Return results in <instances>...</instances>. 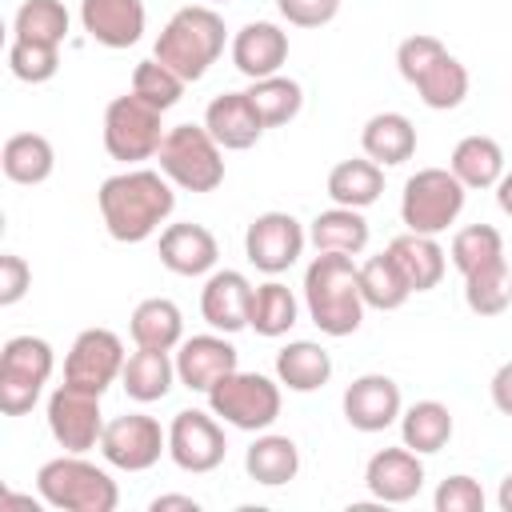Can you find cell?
Segmentation results:
<instances>
[{
  "mask_svg": "<svg viewBox=\"0 0 512 512\" xmlns=\"http://www.w3.org/2000/svg\"><path fill=\"white\" fill-rule=\"evenodd\" d=\"M308 240H312L316 252H348V256H360L368 248V220H364L360 208L332 204V208H324V212L312 216Z\"/></svg>",
  "mask_w": 512,
  "mask_h": 512,
  "instance_id": "83f0119b",
  "label": "cell"
},
{
  "mask_svg": "<svg viewBox=\"0 0 512 512\" xmlns=\"http://www.w3.org/2000/svg\"><path fill=\"white\" fill-rule=\"evenodd\" d=\"M224 40H228L224 16L208 4H188V8L172 12V20L160 28L152 56L160 64H168L184 84H196L224 56Z\"/></svg>",
  "mask_w": 512,
  "mask_h": 512,
  "instance_id": "3957f363",
  "label": "cell"
},
{
  "mask_svg": "<svg viewBox=\"0 0 512 512\" xmlns=\"http://www.w3.org/2000/svg\"><path fill=\"white\" fill-rule=\"evenodd\" d=\"M208 408L240 432H268L280 416V380L236 368L208 388Z\"/></svg>",
  "mask_w": 512,
  "mask_h": 512,
  "instance_id": "ba28073f",
  "label": "cell"
},
{
  "mask_svg": "<svg viewBox=\"0 0 512 512\" xmlns=\"http://www.w3.org/2000/svg\"><path fill=\"white\" fill-rule=\"evenodd\" d=\"M464 304L476 312V316H500L508 312L512 304V264H496V268H484L476 276H464Z\"/></svg>",
  "mask_w": 512,
  "mask_h": 512,
  "instance_id": "ab89813d",
  "label": "cell"
},
{
  "mask_svg": "<svg viewBox=\"0 0 512 512\" xmlns=\"http://www.w3.org/2000/svg\"><path fill=\"white\" fill-rule=\"evenodd\" d=\"M244 92H248L256 116L264 120V128H280V124L296 120L300 108H304V88L292 76H284V72L264 76V80H252Z\"/></svg>",
  "mask_w": 512,
  "mask_h": 512,
  "instance_id": "d590c367",
  "label": "cell"
},
{
  "mask_svg": "<svg viewBox=\"0 0 512 512\" xmlns=\"http://www.w3.org/2000/svg\"><path fill=\"white\" fill-rule=\"evenodd\" d=\"M452 264L460 276H476L484 268H496L508 260V248H504V236L492 228V224H468L452 236V248H448Z\"/></svg>",
  "mask_w": 512,
  "mask_h": 512,
  "instance_id": "8d00e7d4",
  "label": "cell"
},
{
  "mask_svg": "<svg viewBox=\"0 0 512 512\" xmlns=\"http://www.w3.org/2000/svg\"><path fill=\"white\" fill-rule=\"evenodd\" d=\"M364 484L380 504H408L424 488V460L408 444L400 448H380L364 464Z\"/></svg>",
  "mask_w": 512,
  "mask_h": 512,
  "instance_id": "e0dca14e",
  "label": "cell"
},
{
  "mask_svg": "<svg viewBox=\"0 0 512 512\" xmlns=\"http://www.w3.org/2000/svg\"><path fill=\"white\" fill-rule=\"evenodd\" d=\"M496 504H500V512H512V472L500 480V488H496Z\"/></svg>",
  "mask_w": 512,
  "mask_h": 512,
  "instance_id": "816d5d0a",
  "label": "cell"
},
{
  "mask_svg": "<svg viewBox=\"0 0 512 512\" xmlns=\"http://www.w3.org/2000/svg\"><path fill=\"white\" fill-rule=\"evenodd\" d=\"M156 252H160V264L176 276H208V272H216V260H220L216 236L204 224H192V220L164 224Z\"/></svg>",
  "mask_w": 512,
  "mask_h": 512,
  "instance_id": "d6986e66",
  "label": "cell"
},
{
  "mask_svg": "<svg viewBox=\"0 0 512 512\" xmlns=\"http://www.w3.org/2000/svg\"><path fill=\"white\" fill-rule=\"evenodd\" d=\"M452 176L472 192V188H496V180L504 176V148L492 140V136H464L456 148H452V160H448Z\"/></svg>",
  "mask_w": 512,
  "mask_h": 512,
  "instance_id": "4dcf8cb0",
  "label": "cell"
},
{
  "mask_svg": "<svg viewBox=\"0 0 512 512\" xmlns=\"http://www.w3.org/2000/svg\"><path fill=\"white\" fill-rule=\"evenodd\" d=\"M168 452V428H160L156 416L128 412L104 424L100 456L120 472H148Z\"/></svg>",
  "mask_w": 512,
  "mask_h": 512,
  "instance_id": "8fae6325",
  "label": "cell"
},
{
  "mask_svg": "<svg viewBox=\"0 0 512 512\" xmlns=\"http://www.w3.org/2000/svg\"><path fill=\"white\" fill-rule=\"evenodd\" d=\"M464 196L468 188L452 176V168H416L400 192V220L408 232L440 236L464 212Z\"/></svg>",
  "mask_w": 512,
  "mask_h": 512,
  "instance_id": "8992f818",
  "label": "cell"
},
{
  "mask_svg": "<svg viewBox=\"0 0 512 512\" xmlns=\"http://www.w3.org/2000/svg\"><path fill=\"white\" fill-rule=\"evenodd\" d=\"M304 244H308V232L292 212H260L244 232V256L264 276L288 272L300 260Z\"/></svg>",
  "mask_w": 512,
  "mask_h": 512,
  "instance_id": "5bb4252c",
  "label": "cell"
},
{
  "mask_svg": "<svg viewBox=\"0 0 512 512\" xmlns=\"http://www.w3.org/2000/svg\"><path fill=\"white\" fill-rule=\"evenodd\" d=\"M132 92H136L140 100H148L152 108L168 112V108L180 104V96H184V80H180L168 64H160L156 56H148V60H140V64L132 68Z\"/></svg>",
  "mask_w": 512,
  "mask_h": 512,
  "instance_id": "60d3db41",
  "label": "cell"
},
{
  "mask_svg": "<svg viewBox=\"0 0 512 512\" xmlns=\"http://www.w3.org/2000/svg\"><path fill=\"white\" fill-rule=\"evenodd\" d=\"M276 380L288 392H316L332 380V356L316 340H292L276 352Z\"/></svg>",
  "mask_w": 512,
  "mask_h": 512,
  "instance_id": "f546056e",
  "label": "cell"
},
{
  "mask_svg": "<svg viewBox=\"0 0 512 512\" xmlns=\"http://www.w3.org/2000/svg\"><path fill=\"white\" fill-rule=\"evenodd\" d=\"M360 148L380 168H396L416 156V128L404 112H376L360 128Z\"/></svg>",
  "mask_w": 512,
  "mask_h": 512,
  "instance_id": "603a6c76",
  "label": "cell"
},
{
  "mask_svg": "<svg viewBox=\"0 0 512 512\" xmlns=\"http://www.w3.org/2000/svg\"><path fill=\"white\" fill-rule=\"evenodd\" d=\"M384 192V168L368 156H352V160H340L332 172H328V196L332 204H344V208H368L376 204Z\"/></svg>",
  "mask_w": 512,
  "mask_h": 512,
  "instance_id": "1f68e13d",
  "label": "cell"
},
{
  "mask_svg": "<svg viewBox=\"0 0 512 512\" xmlns=\"http://www.w3.org/2000/svg\"><path fill=\"white\" fill-rule=\"evenodd\" d=\"M8 68L24 84H48L60 68V48L56 44H36V40H16L8 44Z\"/></svg>",
  "mask_w": 512,
  "mask_h": 512,
  "instance_id": "b9f144b4",
  "label": "cell"
},
{
  "mask_svg": "<svg viewBox=\"0 0 512 512\" xmlns=\"http://www.w3.org/2000/svg\"><path fill=\"white\" fill-rule=\"evenodd\" d=\"M452 412L440 400H416L400 412V444H408L420 456L440 452L452 440Z\"/></svg>",
  "mask_w": 512,
  "mask_h": 512,
  "instance_id": "d6a6232c",
  "label": "cell"
},
{
  "mask_svg": "<svg viewBox=\"0 0 512 512\" xmlns=\"http://www.w3.org/2000/svg\"><path fill=\"white\" fill-rule=\"evenodd\" d=\"M244 472H248V480L264 484V488H280V484L296 480V472H300L296 440L280 436V432H256V440L244 452Z\"/></svg>",
  "mask_w": 512,
  "mask_h": 512,
  "instance_id": "484cf974",
  "label": "cell"
},
{
  "mask_svg": "<svg viewBox=\"0 0 512 512\" xmlns=\"http://www.w3.org/2000/svg\"><path fill=\"white\" fill-rule=\"evenodd\" d=\"M508 264H512V248H508Z\"/></svg>",
  "mask_w": 512,
  "mask_h": 512,
  "instance_id": "f5cc1de1",
  "label": "cell"
},
{
  "mask_svg": "<svg viewBox=\"0 0 512 512\" xmlns=\"http://www.w3.org/2000/svg\"><path fill=\"white\" fill-rule=\"evenodd\" d=\"M72 28V16L60 0H24L12 16V36L16 40H36V44H64Z\"/></svg>",
  "mask_w": 512,
  "mask_h": 512,
  "instance_id": "f35d334b",
  "label": "cell"
},
{
  "mask_svg": "<svg viewBox=\"0 0 512 512\" xmlns=\"http://www.w3.org/2000/svg\"><path fill=\"white\" fill-rule=\"evenodd\" d=\"M44 420H48L52 440H56L64 452H92V448H100L104 416H100V396H96V392L60 384V388L48 396Z\"/></svg>",
  "mask_w": 512,
  "mask_h": 512,
  "instance_id": "4fadbf2b",
  "label": "cell"
},
{
  "mask_svg": "<svg viewBox=\"0 0 512 512\" xmlns=\"http://www.w3.org/2000/svg\"><path fill=\"white\" fill-rule=\"evenodd\" d=\"M388 256L396 260V268L404 272L412 292H432L444 280V268H448V256H444L440 240L436 236H420V232H400L388 244Z\"/></svg>",
  "mask_w": 512,
  "mask_h": 512,
  "instance_id": "cb8c5ba5",
  "label": "cell"
},
{
  "mask_svg": "<svg viewBox=\"0 0 512 512\" xmlns=\"http://www.w3.org/2000/svg\"><path fill=\"white\" fill-rule=\"evenodd\" d=\"M296 320H300V304H296V296H292V288H288V284H280V280H264V284H256V288H252L248 328H252L256 336L276 340V336L292 332V324H296Z\"/></svg>",
  "mask_w": 512,
  "mask_h": 512,
  "instance_id": "836d02e7",
  "label": "cell"
},
{
  "mask_svg": "<svg viewBox=\"0 0 512 512\" xmlns=\"http://www.w3.org/2000/svg\"><path fill=\"white\" fill-rule=\"evenodd\" d=\"M0 168H4V176L12 184H24V188L44 184L52 176V168H56L52 140L40 136V132H16V136H8L4 148H0Z\"/></svg>",
  "mask_w": 512,
  "mask_h": 512,
  "instance_id": "f1b7e54d",
  "label": "cell"
},
{
  "mask_svg": "<svg viewBox=\"0 0 512 512\" xmlns=\"http://www.w3.org/2000/svg\"><path fill=\"white\" fill-rule=\"evenodd\" d=\"M176 184L152 168H124L108 176L96 192L100 220L116 244H144L176 208Z\"/></svg>",
  "mask_w": 512,
  "mask_h": 512,
  "instance_id": "6da1fadb",
  "label": "cell"
},
{
  "mask_svg": "<svg viewBox=\"0 0 512 512\" xmlns=\"http://www.w3.org/2000/svg\"><path fill=\"white\" fill-rule=\"evenodd\" d=\"M484 500L488 496H484L480 480L468 476V472H456V476L440 480V488L432 496V508L436 512H484Z\"/></svg>",
  "mask_w": 512,
  "mask_h": 512,
  "instance_id": "ee69618b",
  "label": "cell"
},
{
  "mask_svg": "<svg viewBox=\"0 0 512 512\" xmlns=\"http://www.w3.org/2000/svg\"><path fill=\"white\" fill-rule=\"evenodd\" d=\"M236 368H240V352L224 332L188 336L176 348V380L188 392H204L208 396V388L216 380H224L228 372H236Z\"/></svg>",
  "mask_w": 512,
  "mask_h": 512,
  "instance_id": "2e32d148",
  "label": "cell"
},
{
  "mask_svg": "<svg viewBox=\"0 0 512 512\" xmlns=\"http://www.w3.org/2000/svg\"><path fill=\"white\" fill-rule=\"evenodd\" d=\"M204 128L224 152H244L264 136V120L256 116L248 92H220L204 108Z\"/></svg>",
  "mask_w": 512,
  "mask_h": 512,
  "instance_id": "7402d4cb",
  "label": "cell"
},
{
  "mask_svg": "<svg viewBox=\"0 0 512 512\" xmlns=\"http://www.w3.org/2000/svg\"><path fill=\"white\" fill-rule=\"evenodd\" d=\"M448 48H444V40L440 36H428V32H416V36H408V40H400V48H396V68H400V76L408 80V84H416L440 56H444Z\"/></svg>",
  "mask_w": 512,
  "mask_h": 512,
  "instance_id": "7bdbcfd3",
  "label": "cell"
},
{
  "mask_svg": "<svg viewBox=\"0 0 512 512\" xmlns=\"http://www.w3.org/2000/svg\"><path fill=\"white\" fill-rule=\"evenodd\" d=\"M120 384L128 392V400L136 404H156L172 392L176 380V356L164 352V348H136L128 360H124V372H120Z\"/></svg>",
  "mask_w": 512,
  "mask_h": 512,
  "instance_id": "d4e9b609",
  "label": "cell"
},
{
  "mask_svg": "<svg viewBox=\"0 0 512 512\" xmlns=\"http://www.w3.org/2000/svg\"><path fill=\"white\" fill-rule=\"evenodd\" d=\"M212 4H228V0H212Z\"/></svg>",
  "mask_w": 512,
  "mask_h": 512,
  "instance_id": "db71d44e",
  "label": "cell"
},
{
  "mask_svg": "<svg viewBox=\"0 0 512 512\" xmlns=\"http://www.w3.org/2000/svg\"><path fill=\"white\" fill-rule=\"evenodd\" d=\"M228 52H232V64L240 76L264 80V76H276L288 60V32L272 20H252L232 36Z\"/></svg>",
  "mask_w": 512,
  "mask_h": 512,
  "instance_id": "ffe728a7",
  "label": "cell"
},
{
  "mask_svg": "<svg viewBox=\"0 0 512 512\" xmlns=\"http://www.w3.org/2000/svg\"><path fill=\"white\" fill-rule=\"evenodd\" d=\"M360 296H364V304L376 308V312H396V308L408 304L412 288H408L404 272L396 268V260L388 256V248L376 252V256H368V260L360 264Z\"/></svg>",
  "mask_w": 512,
  "mask_h": 512,
  "instance_id": "e575fe53",
  "label": "cell"
},
{
  "mask_svg": "<svg viewBox=\"0 0 512 512\" xmlns=\"http://www.w3.org/2000/svg\"><path fill=\"white\" fill-rule=\"evenodd\" d=\"M228 456V440H224V428H220V416L208 408H180L168 424V460L180 468V472H192V476H204V472H216Z\"/></svg>",
  "mask_w": 512,
  "mask_h": 512,
  "instance_id": "30bf717a",
  "label": "cell"
},
{
  "mask_svg": "<svg viewBox=\"0 0 512 512\" xmlns=\"http://www.w3.org/2000/svg\"><path fill=\"white\" fill-rule=\"evenodd\" d=\"M164 132H168L164 112L140 100L136 92H124L104 108V152L128 168L140 160H152L160 152Z\"/></svg>",
  "mask_w": 512,
  "mask_h": 512,
  "instance_id": "9c48e42d",
  "label": "cell"
},
{
  "mask_svg": "<svg viewBox=\"0 0 512 512\" xmlns=\"http://www.w3.org/2000/svg\"><path fill=\"white\" fill-rule=\"evenodd\" d=\"M160 172L184 192H216L224 184V148L204 124H172L160 140Z\"/></svg>",
  "mask_w": 512,
  "mask_h": 512,
  "instance_id": "5b68a950",
  "label": "cell"
},
{
  "mask_svg": "<svg viewBox=\"0 0 512 512\" xmlns=\"http://www.w3.org/2000/svg\"><path fill=\"white\" fill-rule=\"evenodd\" d=\"M496 204H500L504 216H512V172H504V176L496 180Z\"/></svg>",
  "mask_w": 512,
  "mask_h": 512,
  "instance_id": "f907efd6",
  "label": "cell"
},
{
  "mask_svg": "<svg viewBox=\"0 0 512 512\" xmlns=\"http://www.w3.org/2000/svg\"><path fill=\"white\" fill-rule=\"evenodd\" d=\"M248 312H252V284L244 272L236 268H216L208 272L204 288H200V316L212 332H240L248 328Z\"/></svg>",
  "mask_w": 512,
  "mask_h": 512,
  "instance_id": "ac0fdd59",
  "label": "cell"
},
{
  "mask_svg": "<svg viewBox=\"0 0 512 512\" xmlns=\"http://www.w3.org/2000/svg\"><path fill=\"white\" fill-rule=\"evenodd\" d=\"M124 360V340L112 328H84L64 356V384L104 396L108 384L120 380Z\"/></svg>",
  "mask_w": 512,
  "mask_h": 512,
  "instance_id": "7c38bea8",
  "label": "cell"
},
{
  "mask_svg": "<svg viewBox=\"0 0 512 512\" xmlns=\"http://www.w3.org/2000/svg\"><path fill=\"white\" fill-rule=\"evenodd\" d=\"M40 504L44 500H32V496H16V492H0V512H8V508H28V512H40Z\"/></svg>",
  "mask_w": 512,
  "mask_h": 512,
  "instance_id": "681fc988",
  "label": "cell"
},
{
  "mask_svg": "<svg viewBox=\"0 0 512 512\" xmlns=\"http://www.w3.org/2000/svg\"><path fill=\"white\" fill-rule=\"evenodd\" d=\"M152 512H168V508H184V512H200V500L196 496H176V492H168V496H156L152 504H148Z\"/></svg>",
  "mask_w": 512,
  "mask_h": 512,
  "instance_id": "c3c4849f",
  "label": "cell"
},
{
  "mask_svg": "<svg viewBox=\"0 0 512 512\" xmlns=\"http://www.w3.org/2000/svg\"><path fill=\"white\" fill-rule=\"evenodd\" d=\"M416 96L432 108V112H448V108H460L464 104V96H468V68L452 56V52H444L416 84Z\"/></svg>",
  "mask_w": 512,
  "mask_h": 512,
  "instance_id": "74e56055",
  "label": "cell"
},
{
  "mask_svg": "<svg viewBox=\"0 0 512 512\" xmlns=\"http://www.w3.org/2000/svg\"><path fill=\"white\" fill-rule=\"evenodd\" d=\"M84 32L104 48H132L144 36V0H80Z\"/></svg>",
  "mask_w": 512,
  "mask_h": 512,
  "instance_id": "44dd1931",
  "label": "cell"
},
{
  "mask_svg": "<svg viewBox=\"0 0 512 512\" xmlns=\"http://www.w3.org/2000/svg\"><path fill=\"white\" fill-rule=\"evenodd\" d=\"M56 368L52 344L44 336H8L0 348V412L24 416L36 408L48 376Z\"/></svg>",
  "mask_w": 512,
  "mask_h": 512,
  "instance_id": "52a82bcc",
  "label": "cell"
},
{
  "mask_svg": "<svg viewBox=\"0 0 512 512\" xmlns=\"http://www.w3.org/2000/svg\"><path fill=\"white\" fill-rule=\"evenodd\" d=\"M304 308L324 336H352L364 320L360 264L348 252H316L304 268Z\"/></svg>",
  "mask_w": 512,
  "mask_h": 512,
  "instance_id": "7a4b0ae2",
  "label": "cell"
},
{
  "mask_svg": "<svg viewBox=\"0 0 512 512\" xmlns=\"http://www.w3.org/2000/svg\"><path fill=\"white\" fill-rule=\"evenodd\" d=\"M36 492L48 508L60 512H116L120 504V488L116 480L84 460V452H64L56 460H44L36 472Z\"/></svg>",
  "mask_w": 512,
  "mask_h": 512,
  "instance_id": "277c9868",
  "label": "cell"
},
{
  "mask_svg": "<svg viewBox=\"0 0 512 512\" xmlns=\"http://www.w3.org/2000/svg\"><path fill=\"white\" fill-rule=\"evenodd\" d=\"M128 332H132V344H136V348H164V352H172V348H180V340H184V316H180L176 300H168V296H148V300H140V304L132 308Z\"/></svg>",
  "mask_w": 512,
  "mask_h": 512,
  "instance_id": "4316f807",
  "label": "cell"
},
{
  "mask_svg": "<svg viewBox=\"0 0 512 512\" xmlns=\"http://www.w3.org/2000/svg\"><path fill=\"white\" fill-rule=\"evenodd\" d=\"M276 8L292 28H324L336 20L340 0H276Z\"/></svg>",
  "mask_w": 512,
  "mask_h": 512,
  "instance_id": "f6af8a7d",
  "label": "cell"
},
{
  "mask_svg": "<svg viewBox=\"0 0 512 512\" xmlns=\"http://www.w3.org/2000/svg\"><path fill=\"white\" fill-rule=\"evenodd\" d=\"M488 396H492L496 412L512 416V360H504V364L492 372V380H488Z\"/></svg>",
  "mask_w": 512,
  "mask_h": 512,
  "instance_id": "7dc6e473",
  "label": "cell"
},
{
  "mask_svg": "<svg viewBox=\"0 0 512 512\" xmlns=\"http://www.w3.org/2000/svg\"><path fill=\"white\" fill-rule=\"evenodd\" d=\"M32 288V268L24 256L4 252L0 256V308H12L16 300H24V292Z\"/></svg>",
  "mask_w": 512,
  "mask_h": 512,
  "instance_id": "bcb514c9",
  "label": "cell"
},
{
  "mask_svg": "<svg viewBox=\"0 0 512 512\" xmlns=\"http://www.w3.org/2000/svg\"><path fill=\"white\" fill-rule=\"evenodd\" d=\"M340 408L356 432H384V428L400 424V412H404L400 384L384 372H364L344 388Z\"/></svg>",
  "mask_w": 512,
  "mask_h": 512,
  "instance_id": "9a60e30c",
  "label": "cell"
}]
</instances>
